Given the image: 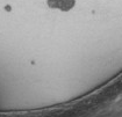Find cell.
Wrapping results in <instances>:
<instances>
[{
	"instance_id": "1",
	"label": "cell",
	"mask_w": 122,
	"mask_h": 117,
	"mask_svg": "<svg viewBox=\"0 0 122 117\" xmlns=\"http://www.w3.org/2000/svg\"><path fill=\"white\" fill-rule=\"evenodd\" d=\"M48 6L51 8H58L63 12H67L75 6V0H48Z\"/></svg>"
}]
</instances>
